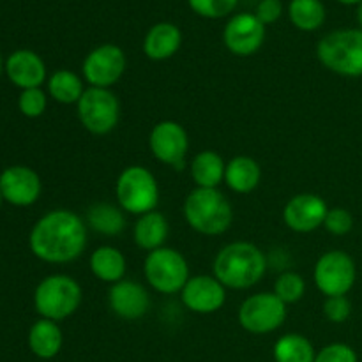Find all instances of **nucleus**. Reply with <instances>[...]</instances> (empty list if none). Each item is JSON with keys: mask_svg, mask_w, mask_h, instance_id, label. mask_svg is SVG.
Returning a JSON list of instances; mask_svg holds the SVG:
<instances>
[{"mask_svg": "<svg viewBox=\"0 0 362 362\" xmlns=\"http://www.w3.org/2000/svg\"><path fill=\"white\" fill-rule=\"evenodd\" d=\"M28 247L35 258L46 264H71L87 247V223L67 209L46 212L32 226Z\"/></svg>", "mask_w": 362, "mask_h": 362, "instance_id": "f257e3e1", "label": "nucleus"}, {"mask_svg": "<svg viewBox=\"0 0 362 362\" xmlns=\"http://www.w3.org/2000/svg\"><path fill=\"white\" fill-rule=\"evenodd\" d=\"M212 272L225 288H253L267 272V257L257 244L237 240L219 250Z\"/></svg>", "mask_w": 362, "mask_h": 362, "instance_id": "f03ea898", "label": "nucleus"}, {"mask_svg": "<svg viewBox=\"0 0 362 362\" xmlns=\"http://www.w3.org/2000/svg\"><path fill=\"white\" fill-rule=\"evenodd\" d=\"M182 212L187 225L202 235H223L233 223L232 204L219 189L194 187L184 200Z\"/></svg>", "mask_w": 362, "mask_h": 362, "instance_id": "7ed1b4c3", "label": "nucleus"}, {"mask_svg": "<svg viewBox=\"0 0 362 362\" xmlns=\"http://www.w3.org/2000/svg\"><path fill=\"white\" fill-rule=\"evenodd\" d=\"M83 290L67 274L46 276L34 290V308L41 318L62 322L73 317L81 306Z\"/></svg>", "mask_w": 362, "mask_h": 362, "instance_id": "20e7f679", "label": "nucleus"}, {"mask_svg": "<svg viewBox=\"0 0 362 362\" xmlns=\"http://www.w3.org/2000/svg\"><path fill=\"white\" fill-rule=\"evenodd\" d=\"M317 57L324 67L345 78L362 76V30L341 28L320 39Z\"/></svg>", "mask_w": 362, "mask_h": 362, "instance_id": "39448f33", "label": "nucleus"}, {"mask_svg": "<svg viewBox=\"0 0 362 362\" xmlns=\"http://www.w3.org/2000/svg\"><path fill=\"white\" fill-rule=\"evenodd\" d=\"M119 207L127 214L141 216L156 211L159 204V186L154 173L140 165L127 166L115 182Z\"/></svg>", "mask_w": 362, "mask_h": 362, "instance_id": "423d86ee", "label": "nucleus"}, {"mask_svg": "<svg viewBox=\"0 0 362 362\" xmlns=\"http://www.w3.org/2000/svg\"><path fill=\"white\" fill-rule=\"evenodd\" d=\"M144 276L148 285L163 296L180 293L189 276V265L184 255L175 247L163 246L147 253L144 262Z\"/></svg>", "mask_w": 362, "mask_h": 362, "instance_id": "0eeeda50", "label": "nucleus"}, {"mask_svg": "<svg viewBox=\"0 0 362 362\" xmlns=\"http://www.w3.org/2000/svg\"><path fill=\"white\" fill-rule=\"evenodd\" d=\"M76 115L88 133L105 136L119 126L120 101L110 88L87 87L76 103Z\"/></svg>", "mask_w": 362, "mask_h": 362, "instance_id": "6e6552de", "label": "nucleus"}, {"mask_svg": "<svg viewBox=\"0 0 362 362\" xmlns=\"http://www.w3.org/2000/svg\"><path fill=\"white\" fill-rule=\"evenodd\" d=\"M237 318L240 327L250 334H271L285 324L286 304L274 292H258L244 299Z\"/></svg>", "mask_w": 362, "mask_h": 362, "instance_id": "1a4fd4ad", "label": "nucleus"}, {"mask_svg": "<svg viewBox=\"0 0 362 362\" xmlns=\"http://www.w3.org/2000/svg\"><path fill=\"white\" fill-rule=\"evenodd\" d=\"M357 279L354 258L343 250H331L322 255L313 269V281L325 297L346 296Z\"/></svg>", "mask_w": 362, "mask_h": 362, "instance_id": "9d476101", "label": "nucleus"}, {"mask_svg": "<svg viewBox=\"0 0 362 362\" xmlns=\"http://www.w3.org/2000/svg\"><path fill=\"white\" fill-rule=\"evenodd\" d=\"M126 67L127 59L122 48L117 45H101L85 57L81 73L88 87L112 88L124 76Z\"/></svg>", "mask_w": 362, "mask_h": 362, "instance_id": "9b49d317", "label": "nucleus"}, {"mask_svg": "<svg viewBox=\"0 0 362 362\" xmlns=\"http://www.w3.org/2000/svg\"><path fill=\"white\" fill-rule=\"evenodd\" d=\"M148 148L159 163L173 170H182L189 151V136L177 120H161L148 134Z\"/></svg>", "mask_w": 362, "mask_h": 362, "instance_id": "f8f14e48", "label": "nucleus"}, {"mask_svg": "<svg viewBox=\"0 0 362 362\" xmlns=\"http://www.w3.org/2000/svg\"><path fill=\"white\" fill-rule=\"evenodd\" d=\"M265 41V25L251 13H240L226 23L223 42L237 57L255 55Z\"/></svg>", "mask_w": 362, "mask_h": 362, "instance_id": "ddd939ff", "label": "nucleus"}, {"mask_svg": "<svg viewBox=\"0 0 362 362\" xmlns=\"http://www.w3.org/2000/svg\"><path fill=\"white\" fill-rule=\"evenodd\" d=\"M0 191L2 198L14 207H28L39 200L42 191L41 177L28 166H7L0 173Z\"/></svg>", "mask_w": 362, "mask_h": 362, "instance_id": "4468645a", "label": "nucleus"}, {"mask_svg": "<svg viewBox=\"0 0 362 362\" xmlns=\"http://www.w3.org/2000/svg\"><path fill=\"white\" fill-rule=\"evenodd\" d=\"M182 304L197 315L218 313L226 303V288L214 274H198L187 279L180 292Z\"/></svg>", "mask_w": 362, "mask_h": 362, "instance_id": "2eb2a0df", "label": "nucleus"}, {"mask_svg": "<svg viewBox=\"0 0 362 362\" xmlns=\"http://www.w3.org/2000/svg\"><path fill=\"white\" fill-rule=\"evenodd\" d=\"M329 207L322 197L315 193H299L286 202L283 221L292 232L310 233L324 226Z\"/></svg>", "mask_w": 362, "mask_h": 362, "instance_id": "dca6fc26", "label": "nucleus"}, {"mask_svg": "<svg viewBox=\"0 0 362 362\" xmlns=\"http://www.w3.org/2000/svg\"><path fill=\"white\" fill-rule=\"evenodd\" d=\"M110 310L122 320H140L151 310V293L144 285L133 279H122L110 286Z\"/></svg>", "mask_w": 362, "mask_h": 362, "instance_id": "f3484780", "label": "nucleus"}, {"mask_svg": "<svg viewBox=\"0 0 362 362\" xmlns=\"http://www.w3.org/2000/svg\"><path fill=\"white\" fill-rule=\"evenodd\" d=\"M4 71L11 83L21 90L39 88L48 78L45 60L32 49H16L11 53L6 60Z\"/></svg>", "mask_w": 362, "mask_h": 362, "instance_id": "a211bd4d", "label": "nucleus"}, {"mask_svg": "<svg viewBox=\"0 0 362 362\" xmlns=\"http://www.w3.org/2000/svg\"><path fill=\"white\" fill-rule=\"evenodd\" d=\"M28 349L39 359L49 361L57 357L62 350L64 345V334L60 329L59 322L46 320V318H39L37 322L32 324L28 329Z\"/></svg>", "mask_w": 362, "mask_h": 362, "instance_id": "6ab92c4d", "label": "nucleus"}, {"mask_svg": "<svg viewBox=\"0 0 362 362\" xmlns=\"http://www.w3.org/2000/svg\"><path fill=\"white\" fill-rule=\"evenodd\" d=\"M182 45V32L177 25L163 21L147 32L144 41V53L147 59L161 62L175 55Z\"/></svg>", "mask_w": 362, "mask_h": 362, "instance_id": "aec40b11", "label": "nucleus"}, {"mask_svg": "<svg viewBox=\"0 0 362 362\" xmlns=\"http://www.w3.org/2000/svg\"><path fill=\"white\" fill-rule=\"evenodd\" d=\"M168 219L165 214L158 211H151L147 214L138 216L136 223L133 226V240L140 250L151 251L159 250L165 246L166 239H168Z\"/></svg>", "mask_w": 362, "mask_h": 362, "instance_id": "412c9836", "label": "nucleus"}, {"mask_svg": "<svg viewBox=\"0 0 362 362\" xmlns=\"http://www.w3.org/2000/svg\"><path fill=\"white\" fill-rule=\"evenodd\" d=\"M262 180V168L250 156H235L226 163L225 184L237 194H250Z\"/></svg>", "mask_w": 362, "mask_h": 362, "instance_id": "4be33fe9", "label": "nucleus"}, {"mask_svg": "<svg viewBox=\"0 0 362 362\" xmlns=\"http://www.w3.org/2000/svg\"><path fill=\"white\" fill-rule=\"evenodd\" d=\"M88 267L99 281L115 285V283L122 281L124 276H126L127 262L119 247L99 246L90 253Z\"/></svg>", "mask_w": 362, "mask_h": 362, "instance_id": "5701e85b", "label": "nucleus"}, {"mask_svg": "<svg viewBox=\"0 0 362 362\" xmlns=\"http://www.w3.org/2000/svg\"><path fill=\"white\" fill-rule=\"evenodd\" d=\"M226 163L216 151H202L193 158L189 166L194 186L205 189H218L225 182Z\"/></svg>", "mask_w": 362, "mask_h": 362, "instance_id": "b1692460", "label": "nucleus"}, {"mask_svg": "<svg viewBox=\"0 0 362 362\" xmlns=\"http://www.w3.org/2000/svg\"><path fill=\"white\" fill-rule=\"evenodd\" d=\"M85 223L94 232L105 237L120 235L126 228V216L119 205L108 204V202H98L92 204L85 212Z\"/></svg>", "mask_w": 362, "mask_h": 362, "instance_id": "393cba45", "label": "nucleus"}, {"mask_svg": "<svg viewBox=\"0 0 362 362\" xmlns=\"http://www.w3.org/2000/svg\"><path fill=\"white\" fill-rule=\"evenodd\" d=\"M83 78L69 69H59L48 78L49 98L55 99L60 105H76L81 99L83 92L87 90L83 83Z\"/></svg>", "mask_w": 362, "mask_h": 362, "instance_id": "a878e982", "label": "nucleus"}, {"mask_svg": "<svg viewBox=\"0 0 362 362\" xmlns=\"http://www.w3.org/2000/svg\"><path fill=\"white\" fill-rule=\"evenodd\" d=\"M272 356L274 362H315L317 350L306 336L290 332L274 343Z\"/></svg>", "mask_w": 362, "mask_h": 362, "instance_id": "bb28decb", "label": "nucleus"}, {"mask_svg": "<svg viewBox=\"0 0 362 362\" xmlns=\"http://www.w3.org/2000/svg\"><path fill=\"white\" fill-rule=\"evenodd\" d=\"M288 16L299 30L313 32L324 25L325 7L320 0H292L288 6Z\"/></svg>", "mask_w": 362, "mask_h": 362, "instance_id": "cd10ccee", "label": "nucleus"}, {"mask_svg": "<svg viewBox=\"0 0 362 362\" xmlns=\"http://www.w3.org/2000/svg\"><path fill=\"white\" fill-rule=\"evenodd\" d=\"M272 292L281 299L283 303L288 304L299 303L306 293V279L299 274V272L286 271L279 274L274 281V290Z\"/></svg>", "mask_w": 362, "mask_h": 362, "instance_id": "c85d7f7f", "label": "nucleus"}, {"mask_svg": "<svg viewBox=\"0 0 362 362\" xmlns=\"http://www.w3.org/2000/svg\"><path fill=\"white\" fill-rule=\"evenodd\" d=\"M46 106H48V95L41 87L21 90L20 98H18V108H20L21 115L28 117V119L41 117L46 112Z\"/></svg>", "mask_w": 362, "mask_h": 362, "instance_id": "c756f323", "label": "nucleus"}, {"mask_svg": "<svg viewBox=\"0 0 362 362\" xmlns=\"http://www.w3.org/2000/svg\"><path fill=\"white\" fill-rule=\"evenodd\" d=\"M187 2L191 9L200 16L218 20L232 13L239 0H187Z\"/></svg>", "mask_w": 362, "mask_h": 362, "instance_id": "7c9ffc66", "label": "nucleus"}, {"mask_svg": "<svg viewBox=\"0 0 362 362\" xmlns=\"http://www.w3.org/2000/svg\"><path fill=\"white\" fill-rule=\"evenodd\" d=\"M324 228L336 237L346 235L354 228V216L345 207L329 209L327 216H325Z\"/></svg>", "mask_w": 362, "mask_h": 362, "instance_id": "2f4dec72", "label": "nucleus"}, {"mask_svg": "<svg viewBox=\"0 0 362 362\" xmlns=\"http://www.w3.org/2000/svg\"><path fill=\"white\" fill-rule=\"evenodd\" d=\"M322 311H324V317L332 324H345L352 315V303L346 296L325 297Z\"/></svg>", "mask_w": 362, "mask_h": 362, "instance_id": "473e14b6", "label": "nucleus"}, {"mask_svg": "<svg viewBox=\"0 0 362 362\" xmlns=\"http://www.w3.org/2000/svg\"><path fill=\"white\" fill-rule=\"evenodd\" d=\"M315 362H359L357 352L346 343H331L317 352Z\"/></svg>", "mask_w": 362, "mask_h": 362, "instance_id": "72a5a7b5", "label": "nucleus"}, {"mask_svg": "<svg viewBox=\"0 0 362 362\" xmlns=\"http://www.w3.org/2000/svg\"><path fill=\"white\" fill-rule=\"evenodd\" d=\"M283 13V4L281 0H262L257 7V13L255 16L262 21L264 25L274 23L279 20Z\"/></svg>", "mask_w": 362, "mask_h": 362, "instance_id": "f704fd0d", "label": "nucleus"}, {"mask_svg": "<svg viewBox=\"0 0 362 362\" xmlns=\"http://www.w3.org/2000/svg\"><path fill=\"white\" fill-rule=\"evenodd\" d=\"M339 4H345V6H356V4H361L362 0H338Z\"/></svg>", "mask_w": 362, "mask_h": 362, "instance_id": "c9c22d12", "label": "nucleus"}, {"mask_svg": "<svg viewBox=\"0 0 362 362\" xmlns=\"http://www.w3.org/2000/svg\"><path fill=\"white\" fill-rule=\"evenodd\" d=\"M357 21H359V27L362 30V2L359 4V9H357Z\"/></svg>", "mask_w": 362, "mask_h": 362, "instance_id": "e433bc0d", "label": "nucleus"}, {"mask_svg": "<svg viewBox=\"0 0 362 362\" xmlns=\"http://www.w3.org/2000/svg\"><path fill=\"white\" fill-rule=\"evenodd\" d=\"M4 66H6V64H4V60H2V55H0V74H2V71H4Z\"/></svg>", "mask_w": 362, "mask_h": 362, "instance_id": "4c0bfd02", "label": "nucleus"}, {"mask_svg": "<svg viewBox=\"0 0 362 362\" xmlns=\"http://www.w3.org/2000/svg\"><path fill=\"white\" fill-rule=\"evenodd\" d=\"M2 202H4V198H2V191H0V205H2Z\"/></svg>", "mask_w": 362, "mask_h": 362, "instance_id": "58836bf2", "label": "nucleus"}]
</instances>
